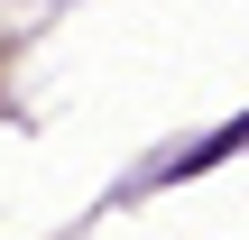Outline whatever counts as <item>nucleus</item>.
I'll return each instance as SVG.
<instances>
[]
</instances>
